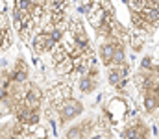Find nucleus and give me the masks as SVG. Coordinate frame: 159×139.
Returning a JSON list of instances; mask_svg holds the SVG:
<instances>
[{
    "label": "nucleus",
    "instance_id": "1",
    "mask_svg": "<svg viewBox=\"0 0 159 139\" xmlns=\"http://www.w3.org/2000/svg\"><path fill=\"white\" fill-rule=\"evenodd\" d=\"M81 113H83V104H81V100L70 98V100H67V102L56 111V117H57V121H59V126H65V124L76 121Z\"/></svg>",
    "mask_w": 159,
    "mask_h": 139
},
{
    "label": "nucleus",
    "instance_id": "2",
    "mask_svg": "<svg viewBox=\"0 0 159 139\" xmlns=\"http://www.w3.org/2000/svg\"><path fill=\"white\" fill-rule=\"evenodd\" d=\"M30 45H32L34 54L43 56V54H50V52H54V48L57 46V41L52 37V34H44V32H41L39 30V32H35V35L32 37Z\"/></svg>",
    "mask_w": 159,
    "mask_h": 139
},
{
    "label": "nucleus",
    "instance_id": "3",
    "mask_svg": "<svg viewBox=\"0 0 159 139\" xmlns=\"http://www.w3.org/2000/svg\"><path fill=\"white\" fill-rule=\"evenodd\" d=\"M128 74H129V65H122V67H111L107 69V82L111 87H119L120 84H124L128 80Z\"/></svg>",
    "mask_w": 159,
    "mask_h": 139
},
{
    "label": "nucleus",
    "instance_id": "4",
    "mask_svg": "<svg viewBox=\"0 0 159 139\" xmlns=\"http://www.w3.org/2000/svg\"><path fill=\"white\" fill-rule=\"evenodd\" d=\"M28 76H30V69H28L26 61L19 58L11 69V80L17 84H24V82H28Z\"/></svg>",
    "mask_w": 159,
    "mask_h": 139
},
{
    "label": "nucleus",
    "instance_id": "5",
    "mask_svg": "<svg viewBox=\"0 0 159 139\" xmlns=\"http://www.w3.org/2000/svg\"><path fill=\"white\" fill-rule=\"evenodd\" d=\"M74 72H76V63H74V58H70V56L54 67V74L61 76V78H70Z\"/></svg>",
    "mask_w": 159,
    "mask_h": 139
},
{
    "label": "nucleus",
    "instance_id": "6",
    "mask_svg": "<svg viewBox=\"0 0 159 139\" xmlns=\"http://www.w3.org/2000/svg\"><path fill=\"white\" fill-rule=\"evenodd\" d=\"M106 17H107V15H106L104 7L100 6V2H96V4L91 7V11L87 13V19H89V22L93 24V28H94V30L106 22Z\"/></svg>",
    "mask_w": 159,
    "mask_h": 139
},
{
    "label": "nucleus",
    "instance_id": "7",
    "mask_svg": "<svg viewBox=\"0 0 159 139\" xmlns=\"http://www.w3.org/2000/svg\"><path fill=\"white\" fill-rule=\"evenodd\" d=\"M98 56H100V61L102 65H106L107 69L113 67V56H115V46L111 45L109 41H104L102 45L98 46Z\"/></svg>",
    "mask_w": 159,
    "mask_h": 139
},
{
    "label": "nucleus",
    "instance_id": "8",
    "mask_svg": "<svg viewBox=\"0 0 159 139\" xmlns=\"http://www.w3.org/2000/svg\"><path fill=\"white\" fill-rule=\"evenodd\" d=\"M98 87V80L93 78V76H81L78 80V89L81 91V95H93Z\"/></svg>",
    "mask_w": 159,
    "mask_h": 139
},
{
    "label": "nucleus",
    "instance_id": "9",
    "mask_svg": "<svg viewBox=\"0 0 159 139\" xmlns=\"http://www.w3.org/2000/svg\"><path fill=\"white\" fill-rule=\"evenodd\" d=\"M143 46H144V35L139 34V32L137 34H131V37H129V48L133 52H141Z\"/></svg>",
    "mask_w": 159,
    "mask_h": 139
},
{
    "label": "nucleus",
    "instance_id": "10",
    "mask_svg": "<svg viewBox=\"0 0 159 139\" xmlns=\"http://www.w3.org/2000/svg\"><path fill=\"white\" fill-rule=\"evenodd\" d=\"M126 2H128V7L131 9V13H141L148 6L146 0H126Z\"/></svg>",
    "mask_w": 159,
    "mask_h": 139
},
{
    "label": "nucleus",
    "instance_id": "11",
    "mask_svg": "<svg viewBox=\"0 0 159 139\" xmlns=\"http://www.w3.org/2000/svg\"><path fill=\"white\" fill-rule=\"evenodd\" d=\"M0 37H2V52H6L11 46V34L7 30H0Z\"/></svg>",
    "mask_w": 159,
    "mask_h": 139
},
{
    "label": "nucleus",
    "instance_id": "12",
    "mask_svg": "<svg viewBox=\"0 0 159 139\" xmlns=\"http://www.w3.org/2000/svg\"><path fill=\"white\" fill-rule=\"evenodd\" d=\"M100 6L104 7L106 15H111V17H115V7H113V4H111L109 0H100Z\"/></svg>",
    "mask_w": 159,
    "mask_h": 139
}]
</instances>
